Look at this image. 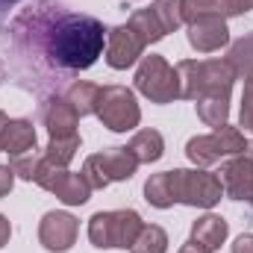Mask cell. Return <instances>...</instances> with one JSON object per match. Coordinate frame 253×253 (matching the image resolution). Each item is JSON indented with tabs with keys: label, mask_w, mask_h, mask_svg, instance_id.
Listing matches in <instances>:
<instances>
[{
	"label": "cell",
	"mask_w": 253,
	"mask_h": 253,
	"mask_svg": "<svg viewBox=\"0 0 253 253\" xmlns=\"http://www.w3.org/2000/svg\"><path fill=\"white\" fill-rule=\"evenodd\" d=\"M180 9H183V21L191 24L194 18L221 12V0H180Z\"/></svg>",
	"instance_id": "cell-27"
},
{
	"label": "cell",
	"mask_w": 253,
	"mask_h": 253,
	"mask_svg": "<svg viewBox=\"0 0 253 253\" xmlns=\"http://www.w3.org/2000/svg\"><path fill=\"white\" fill-rule=\"evenodd\" d=\"M144 47L147 44L138 39V33L129 24L112 27L109 36H106V65L115 68V71H126V68H132L141 59Z\"/></svg>",
	"instance_id": "cell-11"
},
{
	"label": "cell",
	"mask_w": 253,
	"mask_h": 253,
	"mask_svg": "<svg viewBox=\"0 0 253 253\" xmlns=\"http://www.w3.org/2000/svg\"><path fill=\"white\" fill-rule=\"evenodd\" d=\"M15 186V171L9 165H0V197H6Z\"/></svg>",
	"instance_id": "cell-30"
},
{
	"label": "cell",
	"mask_w": 253,
	"mask_h": 253,
	"mask_svg": "<svg viewBox=\"0 0 253 253\" xmlns=\"http://www.w3.org/2000/svg\"><path fill=\"white\" fill-rule=\"evenodd\" d=\"M36 150V126L30 118H9V124L3 129V153L12 156H21V153H30Z\"/></svg>",
	"instance_id": "cell-16"
},
{
	"label": "cell",
	"mask_w": 253,
	"mask_h": 253,
	"mask_svg": "<svg viewBox=\"0 0 253 253\" xmlns=\"http://www.w3.org/2000/svg\"><path fill=\"white\" fill-rule=\"evenodd\" d=\"M144 221L135 209H112V212H94L88 218V239L94 248L109 251V248H121L129 251L141 233Z\"/></svg>",
	"instance_id": "cell-3"
},
{
	"label": "cell",
	"mask_w": 253,
	"mask_h": 253,
	"mask_svg": "<svg viewBox=\"0 0 253 253\" xmlns=\"http://www.w3.org/2000/svg\"><path fill=\"white\" fill-rule=\"evenodd\" d=\"M180 74V97L183 100H200V97H224L230 100L233 91V71L224 59H183L174 65Z\"/></svg>",
	"instance_id": "cell-2"
},
{
	"label": "cell",
	"mask_w": 253,
	"mask_h": 253,
	"mask_svg": "<svg viewBox=\"0 0 253 253\" xmlns=\"http://www.w3.org/2000/svg\"><path fill=\"white\" fill-rule=\"evenodd\" d=\"M77 150H80V135H74V138H50L47 147H44V159L53 168H68L71 159L77 156Z\"/></svg>",
	"instance_id": "cell-23"
},
{
	"label": "cell",
	"mask_w": 253,
	"mask_h": 253,
	"mask_svg": "<svg viewBox=\"0 0 253 253\" xmlns=\"http://www.w3.org/2000/svg\"><path fill=\"white\" fill-rule=\"evenodd\" d=\"M174 200L194 209H212L224 197V183L206 168H174L171 171Z\"/></svg>",
	"instance_id": "cell-5"
},
{
	"label": "cell",
	"mask_w": 253,
	"mask_h": 253,
	"mask_svg": "<svg viewBox=\"0 0 253 253\" xmlns=\"http://www.w3.org/2000/svg\"><path fill=\"white\" fill-rule=\"evenodd\" d=\"M227 236H230V224L221 215L206 212V215H200L191 224V242H197L203 251H209V253L221 251V245L227 242Z\"/></svg>",
	"instance_id": "cell-15"
},
{
	"label": "cell",
	"mask_w": 253,
	"mask_h": 253,
	"mask_svg": "<svg viewBox=\"0 0 253 253\" xmlns=\"http://www.w3.org/2000/svg\"><path fill=\"white\" fill-rule=\"evenodd\" d=\"M97 97H100V85L85 83V80L71 83V88H68V94H65V100L77 109V115H80V118L94 115V109H97Z\"/></svg>",
	"instance_id": "cell-19"
},
{
	"label": "cell",
	"mask_w": 253,
	"mask_h": 253,
	"mask_svg": "<svg viewBox=\"0 0 253 253\" xmlns=\"http://www.w3.org/2000/svg\"><path fill=\"white\" fill-rule=\"evenodd\" d=\"M42 118H44V126H47L50 138H74V135H80L77 132L80 115L65 97H50L42 106Z\"/></svg>",
	"instance_id": "cell-14"
},
{
	"label": "cell",
	"mask_w": 253,
	"mask_h": 253,
	"mask_svg": "<svg viewBox=\"0 0 253 253\" xmlns=\"http://www.w3.org/2000/svg\"><path fill=\"white\" fill-rule=\"evenodd\" d=\"M189 44L197 53H215L221 47L230 44V30H227V18L221 12L194 18L189 24Z\"/></svg>",
	"instance_id": "cell-12"
},
{
	"label": "cell",
	"mask_w": 253,
	"mask_h": 253,
	"mask_svg": "<svg viewBox=\"0 0 253 253\" xmlns=\"http://www.w3.org/2000/svg\"><path fill=\"white\" fill-rule=\"evenodd\" d=\"M9 168L15 171V177L27 180V183H36L42 168H44V150H30V153H21V156H12L9 159Z\"/></svg>",
	"instance_id": "cell-24"
},
{
	"label": "cell",
	"mask_w": 253,
	"mask_h": 253,
	"mask_svg": "<svg viewBox=\"0 0 253 253\" xmlns=\"http://www.w3.org/2000/svg\"><path fill=\"white\" fill-rule=\"evenodd\" d=\"M150 9H153V15L159 18V24H162V30L165 33H177L186 21H183V9H180V0H153L150 3Z\"/></svg>",
	"instance_id": "cell-26"
},
{
	"label": "cell",
	"mask_w": 253,
	"mask_h": 253,
	"mask_svg": "<svg viewBox=\"0 0 253 253\" xmlns=\"http://www.w3.org/2000/svg\"><path fill=\"white\" fill-rule=\"evenodd\" d=\"M36 186H42L50 194H56L65 206H83L91 197V186L85 183L83 174H74L68 168H53V165H47V159H44V168H42Z\"/></svg>",
	"instance_id": "cell-9"
},
{
	"label": "cell",
	"mask_w": 253,
	"mask_h": 253,
	"mask_svg": "<svg viewBox=\"0 0 253 253\" xmlns=\"http://www.w3.org/2000/svg\"><path fill=\"white\" fill-rule=\"evenodd\" d=\"M144 200L156 209H171L177 200H174V186H171V171H162V174H153L147 183H144Z\"/></svg>",
	"instance_id": "cell-21"
},
{
	"label": "cell",
	"mask_w": 253,
	"mask_h": 253,
	"mask_svg": "<svg viewBox=\"0 0 253 253\" xmlns=\"http://www.w3.org/2000/svg\"><path fill=\"white\" fill-rule=\"evenodd\" d=\"M177 253H209V251H203L197 242H191V239H189V242H186V245H183V248H180Z\"/></svg>",
	"instance_id": "cell-34"
},
{
	"label": "cell",
	"mask_w": 253,
	"mask_h": 253,
	"mask_svg": "<svg viewBox=\"0 0 253 253\" xmlns=\"http://www.w3.org/2000/svg\"><path fill=\"white\" fill-rule=\"evenodd\" d=\"M135 33H138V39L144 42V44H156V42H162L168 33L162 30V24H159V18L153 15V9L147 6V9H135L132 15H129V21H126Z\"/></svg>",
	"instance_id": "cell-20"
},
{
	"label": "cell",
	"mask_w": 253,
	"mask_h": 253,
	"mask_svg": "<svg viewBox=\"0 0 253 253\" xmlns=\"http://www.w3.org/2000/svg\"><path fill=\"white\" fill-rule=\"evenodd\" d=\"M77 233H80V221L71 212L53 209L39 221V242L50 253H68L77 242Z\"/></svg>",
	"instance_id": "cell-10"
},
{
	"label": "cell",
	"mask_w": 253,
	"mask_h": 253,
	"mask_svg": "<svg viewBox=\"0 0 253 253\" xmlns=\"http://www.w3.org/2000/svg\"><path fill=\"white\" fill-rule=\"evenodd\" d=\"M126 147L132 150V156L138 159V165H141V162L150 165V162H159V159H162V153H165V138H162L159 129H138V132L129 138Z\"/></svg>",
	"instance_id": "cell-17"
},
{
	"label": "cell",
	"mask_w": 253,
	"mask_h": 253,
	"mask_svg": "<svg viewBox=\"0 0 253 253\" xmlns=\"http://www.w3.org/2000/svg\"><path fill=\"white\" fill-rule=\"evenodd\" d=\"M135 168H138V159L132 156L129 147H109V150L85 156L83 177L91 186V191H100V189H106V186H112V183L132 180Z\"/></svg>",
	"instance_id": "cell-6"
},
{
	"label": "cell",
	"mask_w": 253,
	"mask_h": 253,
	"mask_svg": "<svg viewBox=\"0 0 253 253\" xmlns=\"http://www.w3.org/2000/svg\"><path fill=\"white\" fill-rule=\"evenodd\" d=\"M233 253H253V233H242L233 242Z\"/></svg>",
	"instance_id": "cell-31"
},
{
	"label": "cell",
	"mask_w": 253,
	"mask_h": 253,
	"mask_svg": "<svg viewBox=\"0 0 253 253\" xmlns=\"http://www.w3.org/2000/svg\"><path fill=\"white\" fill-rule=\"evenodd\" d=\"M218 174H221V183H224V194L230 200L253 206V168L242 159V153L227 159Z\"/></svg>",
	"instance_id": "cell-13"
},
{
	"label": "cell",
	"mask_w": 253,
	"mask_h": 253,
	"mask_svg": "<svg viewBox=\"0 0 253 253\" xmlns=\"http://www.w3.org/2000/svg\"><path fill=\"white\" fill-rule=\"evenodd\" d=\"M245 144L248 141H245V135H242L239 126L221 124V126H215L209 135H194V138H189L186 156H189L197 168H206V165H215V162H221L227 156H239L245 150Z\"/></svg>",
	"instance_id": "cell-7"
},
{
	"label": "cell",
	"mask_w": 253,
	"mask_h": 253,
	"mask_svg": "<svg viewBox=\"0 0 253 253\" xmlns=\"http://www.w3.org/2000/svg\"><path fill=\"white\" fill-rule=\"evenodd\" d=\"M106 36L109 30L97 18L65 12L44 33V53L62 71H85L103 56Z\"/></svg>",
	"instance_id": "cell-1"
},
{
	"label": "cell",
	"mask_w": 253,
	"mask_h": 253,
	"mask_svg": "<svg viewBox=\"0 0 253 253\" xmlns=\"http://www.w3.org/2000/svg\"><path fill=\"white\" fill-rule=\"evenodd\" d=\"M253 9V0H221V15L233 18V15H245Z\"/></svg>",
	"instance_id": "cell-29"
},
{
	"label": "cell",
	"mask_w": 253,
	"mask_h": 253,
	"mask_svg": "<svg viewBox=\"0 0 253 253\" xmlns=\"http://www.w3.org/2000/svg\"><path fill=\"white\" fill-rule=\"evenodd\" d=\"M239 124L253 132V77L245 80V91H242V112H239Z\"/></svg>",
	"instance_id": "cell-28"
},
{
	"label": "cell",
	"mask_w": 253,
	"mask_h": 253,
	"mask_svg": "<svg viewBox=\"0 0 253 253\" xmlns=\"http://www.w3.org/2000/svg\"><path fill=\"white\" fill-rule=\"evenodd\" d=\"M242 159H245V162L253 168V141H248V144H245V150H242Z\"/></svg>",
	"instance_id": "cell-35"
},
{
	"label": "cell",
	"mask_w": 253,
	"mask_h": 253,
	"mask_svg": "<svg viewBox=\"0 0 253 253\" xmlns=\"http://www.w3.org/2000/svg\"><path fill=\"white\" fill-rule=\"evenodd\" d=\"M6 124H9V118H6V112L0 109V150H3V129H6Z\"/></svg>",
	"instance_id": "cell-36"
},
{
	"label": "cell",
	"mask_w": 253,
	"mask_h": 253,
	"mask_svg": "<svg viewBox=\"0 0 253 253\" xmlns=\"http://www.w3.org/2000/svg\"><path fill=\"white\" fill-rule=\"evenodd\" d=\"M129 253H168V233L159 224H144Z\"/></svg>",
	"instance_id": "cell-22"
},
{
	"label": "cell",
	"mask_w": 253,
	"mask_h": 253,
	"mask_svg": "<svg viewBox=\"0 0 253 253\" xmlns=\"http://www.w3.org/2000/svg\"><path fill=\"white\" fill-rule=\"evenodd\" d=\"M9 236H12V224H9L6 215H0V248L9 245Z\"/></svg>",
	"instance_id": "cell-32"
},
{
	"label": "cell",
	"mask_w": 253,
	"mask_h": 253,
	"mask_svg": "<svg viewBox=\"0 0 253 253\" xmlns=\"http://www.w3.org/2000/svg\"><path fill=\"white\" fill-rule=\"evenodd\" d=\"M197 118L206 126H221L230 118V100L224 97H200L197 100Z\"/></svg>",
	"instance_id": "cell-25"
},
{
	"label": "cell",
	"mask_w": 253,
	"mask_h": 253,
	"mask_svg": "<svg viewBox=\"0 0 253 253\" xmlns=\"http://www.w3.org/2000/svg\"><path fill=\"white\" fill-rule=\"evenodd\" d=\"M224 62L230 65V71H233L236 80H248V77H253V33L251 36H242L239 42L230 44Z\"/></svg>",
	"instance_id": "cell-18"
},
{
	"label": "cell",
	"mask_w": 253,
	"mask_h": 253,
	"mask_svg": "<svg viewBox=\"0 0 253 253\" xmlns=\"http://www.w3.org/2000/svg\"><path fill=\"white\" fill-rule=\"evenodd\" d=\"M94 115L112 132H129L141 121V109L135 103V94L126 85H100V97H97Z\"/></svg>",
	"instance_id": "cell-8"
},
{
	"label": "cell",
	"mask_w": 253,
	"mask_h": 253,
	"mask_svg": "<svg viewBox=\"0 0 253 253\" xmlns=\"http://www.w3.org/2000/svg\"><path fill=\"white\" fill-rule=\"evenodd\" d=\"M135 88L150 100V103H174L180 100V74L177 68H171L165 56H141L135 68Z\"/></svg>",
	"instance_id": "cell-4"
},
{
	"label": "cell",
	"mask_w": 253,
	"mask_h": 253,
	"mask_svg": "<svg viewBox=\"0 0 253 253\" xmlns=\"http://www.w3.org/2000/svg\"><path fill=\"white\" fill-rule=\"evenodd\" d=\"M15 3H21V0H0V30H3V24H6V18H9V9H12Z\"/></svg>",
	"instance_id": "cell-33"
}]
</instances>
